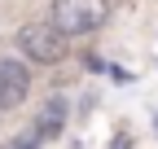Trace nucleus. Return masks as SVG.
I'll return each mask as SVG.
<instances>
[{"label": "nucleus", "instance_id": "39448f33", "mask_svg": "<svg viewBox=\"0 0 158 149\" xmlns=\"http://www.w3.org/2000/svg\"><path fill=\"white\" fill-rule=\"evenodd\" d=\"M0 149H5V145H0Z\"/></svg>", "mask_w": 158, "mask_h": 149}, {"label": "nucleus", "instance_id": "f257e3e1", "mask_svg": "<svg viewBox=\"0 0 158 149\" xmlns=\"http://www.w3.org/2000/svg\"><path fill=\"white\" fill-rule=\"evenodd\" d=\"M110 18V0H53L48 22L70 40V35H88Z\"/></svg>", "mask_w": 158, "mask_h": 149}, {"label": "nucleus", "instance_id": "20e7f679", "mask_svg": "<svg viewBox=\"0 0 158 149\" xmlns=\"http://www.w3.org/2000/svg\"><path fill=\"white\" fill-rule=\"evenodd\" d=\"M66 119H70V105L62 101V97H53V101H44L35 110V119H31V136L35 140H57L66 132Z\"/></svg>", "mask_w": 158, "mask_h": 149}, {"label": "nucleus", "instance_id": "f03ea898", "mask_svg": "<svg viewBox=\"0 0 158 149\" xmlns=\"http://www.w3.org/2000/svg\"><path fill=\"white\" fill-rule=\"evenodd\" d=\"M18 48H22V57H31L40 66H53V62L66 57V35L53 22H27L18 31Z\"/></svg>", "mask_w": 158, "mask_h": 149}, {"label": "nucleus", "instance_id": "7ed1b4c3", "mask_svg": "<svg viewBox=\"0 0 158 149\" xmlns=\"http://www.w3.org/2000/svg\"><path fill=\"white\" fill-rule=\"evenodd\" d=\"M31 92V70L22 62H0V110L22 105Z\"/></svg>", "mask_w": 158, "mask_h": 149}]
</instances>
